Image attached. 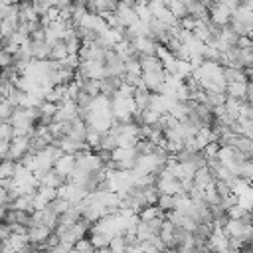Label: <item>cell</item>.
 <instances>
[{
  "label": "cell",
  "mask_w": 253,
  "mask_h": 253,
  "mask_svg": "<svg viewBox=\"0 0 253 253\" xmlns=\"http://www.w3.org/2000/svg\"><path fill=\"white\" fill-rule=\"evenodd\" d=\"M53 229H49L47 225H32L28 229V239L32 245H40V243H45L49 237H51Z\"/></svg>",
  "instance_id": "5b68a950"
},
{
  "label": "cell",
  "mask_w": 253,
  "mask_h": 253,
  "mask_svg": "<svg viewBox=\"0 0 253 253\" xmlns=\"http://www.w3.org/2000/svg\"><path fill=\"white\" fill-rule=\"evenodd\" d=\"M150 0H136V4H148Z\"/></svg>",
  "instance_id": "4dcf8cb0"
},
{
  "label": "cell",
  "mask_w": 253,
  "mask_h": 253,
  "mask_svg": "<svg viewBox=\"0 0 253 253\" xmlns=\"http://www.w3.org/2000/svg\"><path fill=\"white\" fill-rule=\"evenodd\" d=\"M241 178L247 180L249 184H253V160L251 158L241 164Z\"/></svg>",
  "instance_id": "44dd1931"
},
{
  "label": "cell",
  "mask_w": 253,
  "mask_h": 253,
  "mask_svg": "<svg viewBox=\"0 0 253 253\" xmlns=\"http://www.w3.org/2000/svg\"><path fill=\"white\" fill-rule=\"evenodd\" d=\"M247 101L253 105V85H249V93H247Z\"/></svg>",
  "instance_id": "f1b7e54d"
},
{
  "label": "cell",
  "mask_w": 253,
  "mask_h": 253,
  "mask_svg": "<svg viewBox=\"0 0 253 253\" xmlns=\"http://www.w3.org/2000/svg\"><path fill=\"white\" fill-rule=\"evenodd\" d=\"M24 0H2V4H10V6H20Z\"/></svg>",
  "instance_id": "4316f807"
},
{
  "label": "cell",
  "mask_w": 253,
  "mask_h": 253,
  "mask_svg": "<svg viewBox=\"0 0 253 253\" xmlns=\"http://www.w3.org/2000/svg\"><path fill=\"white\" fill-rule=\"evenodd\" d=\"M115 14H117L119 24H121L123 28H130L132 24H136V22H138L136 10H134V8H130V6H126V4H121V2H119V6H117V10H115Z\"/></svg>",
  "instance_id": "277c9868"
},
{
  "label": "cell",
  "mask_w": 253,
  "mask_h": 253,
  "mask_svg": "<svg viewBox=\"0 0 253 253\" xmlns=\"http://www.w3.org/2000/svg\"><path fill=\"white\" fill-rule=\"evenodd\" d=\"M150 99H152V93H150L148 89H136V93H134V103H136L138 113H142V111H146V109L150 107Z\"/></svg>",
  "instance_id": "8fae6325"
},
{
  "label": "cell",
  "mask_w": 253,
  "mask_h": 253,
  "mask_svg": "<svg viewBox=\"0 0 253 253\" xmlns=\"http://www.w3.org/2000/svg\"><path fill=\"white\" fill-rule=\"evenodd\" d=\"M69 206H71V202H69V200H63V198H57V200H53V202L49 204V208H51L57 215H63V213L69 210Z\"/></svg>",
  "instance_id": "ac0fdd59"
},
{
  "label": "cell",
  "mask_w": 253,
  "mask_h": 253,
  "mask_svg": "<svg viewBox=\"0 0 253 253\" xmlns=\"http://www.w3.org/2000/svg\"><path fill=\"white\" fill-rule=\"evenodd\" d=\"M30 144H32V136H14V140H12V144H10V154H8V158L20 162V160L30 152ZM4 160H6V158H4Z\"/></svg>",
  "instance_id": "7a4b0ae2"
},
{
  "label": "cell",
  "mask_w": 253,
  "mask_h": 253,
  "mask_svg": "<svg viewBox=\"0 0 253 253\" xmlns=\"http://www.w3.org/2000/svg\"><path fill=\"white\" fill-rule=\"evenodd\" d=\"M73 251V245L71 243H65V241H61L59 245H55L49 253H71Z\"/></svg>",
  "instance_id": "484cf974"
},
{
  "label": "cell",
  "mask_w": 253,
  "mask_h": 253,
  "mask_svg": "<svg viewBox=\"0 0 253 253\" xmlns=\"http://www.w3.org/2000/svg\"><path fill=\"white\" fill-rule=\"evenodd\" d=\"M158 206H160V210L162 211H172L174 208H176V196H168V194H160V198H158Z\"/></svg>",
  "instance_id": "e0dca14e"
},
{
  "label": "cell",
  "mask_w": 253,
  "mask_h": 253,
  "mask_svg": "<svg viewBox=\"0 0 253 253\" xmlns=\"http://www.w3.org/2000/svg\"><path fill=\"white\" fill-rule=\"evenodd\" d=\"M219 148H221V144L215 140V142H210L202 152L208 156V158H217V154H219Z\"/></svg>",
  "instance_id": "603a6c76"
},
{
  "label": "cell",
  "mask_w": 253,
  "mask_h": 253,
  "mask_svg": "<svg viewBox=\"0 0 253 253\" xmlns=\"http://www.w3.org/2000/svg\"><path fill=\"white\" fill-rule=\"evenodd\" d=\"M231 16H233L231 10L225 8L221 2H215V4L210 6V22L215 24V26H219V28L229 26L231 24Z\"/></svg>",
  "instance_id": "6da1fadb"
},
{
  "label": "cell",
  "mask_w": 253,
  "mask_h": 253,
  "mask_svg": "<svg viewBox=\"0 0 253 253\" xmlns=\"http://www.w3.org/2000/svg\"><path fill=\"white\" fill-rule=\"evenodd\" d=\"M225 93H227V97L247 101V93H249V81H231V83H227Z\"/></svg>",
  "instance_id": "8992f818"
},
{
  "label": "cell",
  "mask_w": 253,
  "mask_h": 253,
  "mask_svg": "<svg viewBox=\"0 0 253 253\" xmlns=\"http://www.w3.org/2000/svg\"><path fill=\"white\" fill-rule=\"evenodd\" d=\"M32 51H34V59H40V61L49 59V55H51V43H47V42H34L32 40Z\"/></svg>",
  "instance_id": "ba28073f"
},
{
  "label": "cell",
  "mask_w": 253,
  "mask_h": 253,
  "mask_svg": "<svg viewBox=\"0 0 253 253\" xmlns=\"http://www.w3.org/2000/svg\"><path fill=\"white\" fill-rule=\"evenodd\" d=\"M0 140H4V142H12L14 140V126H12V123H2L0 125Z\"/></svg>",
  "instance_id": "d6986e66"
},
{
  "label": "cell",
  "mask_w": 253,
  "mask_h": 253,
  "mask_svg": "<svg viewBox=\"0 0 253 253\" xmlns=\"http://www.w3.org/2000/svg\"><path fill=\"white\" fill-rule=\"evenodd\" d=\"M213 182H215L213 172H211L208 166L196 170V176H194V186H196V190H206V188H208L210 184H213Z\"/></svg>",
  "instance_id": "52a82bcc"
},
{
  "label": "cell",
  "mask_w": 253,
  "mask_h": 253,
  "mask_svg": "<svg viewBox=\"0 0 253 253\" xmlns=\"http://www.w3.org/2000/svg\"><path fill=\"white\" fill-rule=\"evenodd\" d=\"M245 211H253V184L239 196V202H237Z\"/></svg>",
  "instance_id": "9a60e30c"
},
{
  "label": "cell",
  "mask_w": 253,
  "mask_h": 253,
  "mask_svg": "<svg viewBox=\"0 0 253 253\" xmlns=\"http://www.w3.org/2000/svg\"><path fill=\"white\" fill-rule=\"evenodd\" d=\"M83 91L87 95H91L93 99L99 97L101 95V81H97V79H85L83 81Z\"/></svg>",
  "instance_id": "2e32d148"
},
{
  "label": "cell",
  "mask_w": 253,
  "mask_h": 253,
  "mask_svg": "<svg viewBox=\"0 0 253 253\" xmlns=\"http://www.w3.org/2000/svg\"><path fill=\"white\" fill-rule=\"evenodd\" d=\"M247 119L253 123V105H251V109H249V115H247Z\"/></svg>",
  "instance_id": "f546056e"
},
{
  "label": "cell",
  "mask_w": 253,
  "mask_h": 253,
  "mask_svg": "<svg viewBox=\"0 0 253 253\" xmlns=\"http://www.w3.org/2000/svg\"><path fill=\"white\" fill-rule=\"evenodd\" d=\"M109 249H111L113 253H126V251H128V241H126L125 233H119V235L111 237V245H109Z\"/></svg>",
  "instance_id": "4fadbf2b"
},
{
  "label": "cell",
  "mask_w": 253,
  "mask_h": 253,
  "mask_svg": "<svg viewBox=\"0 0 253 253\" xmlns=\"http://www.w3.org/2000/svg\"><path fill=\"white\" fill-rule=\"evenodd\" d=\"M138 217H140V221H152V219H156V217H166V211H162L158 204H156V206H144V208L140 210Z\"/></svg>",
  "instance_id": "9c48e42d"
},
{
  "label": "cell",
  "mask_w": 253,
  "mask_h": 253,
  "mask_svg": "<svg viewBox=\"0 0 253 253\" xmlns=\"http://www.w3.org/2000/svg\"><path fill=\"white\" fill-rule=\"evenodd\" d=\"M245 213H247V211H245L239 204H235V206H231V208L227 210V217H229V219H241Z\"/></svg>",
  "instance_id": "cb8c5ba5"
},
{
  "label": "cell",
  "mask_w": 253,
  "mask_h": 253,
  "mask_svg": "<svg viewBox=\"0 0 253 253\" xmlns=\"http://www.w3.org/2000/svg\"><path fill=\"white\" fill-rule=\"evenodd\" d=\"M77 168V156L75 154H63L57 162H55V166H53V170L59 174V176H63L65 180L71 176V172Z\"/></svg>",
  "instance_id": "3957f363"
},
{
  "label": "cell",
  "mask_w": 253,
  "mask_h": 253,
  "mask_svg": "<svg viewBox=\"0 0 253 253\" xmlns=\"http://www.w3.org/2000/svg\"><path fill=\"white\" fill-rule=\"evenodd\" d=\"M134 10H136V16H138V20H142V22H150L154 16H152V12H150V8H148V4H136L134 6Z\"/></svg>",
  "instance_id": "ffe728a7"
},
{
  "label": "cell",
  "mask_w": 253,
  "mask_h": 253,
  "mask_svg": "<svg viewBox=\"0 0 253 253\" xmlns=\"http://www.w3.org/2000/svg\"><path fill=\"white\" fill-rule=\"evenodd\" d=\"M121 4H126V6H130V8H134L136 6V0H119Z\"/></svg>",
  "instance_id": "83f0119b"
},
{
  "label": "cell",
  "mask_w": 253,
  "mask_h": 253,
  "mask_svg": "<svg viewBox=\"0 0 253 253\" xmlns=\"http://www.w3.org/2000/svg\"><path fill=\"white\" fill-rule=\"evenodd\" d=\"M140 63H142V71H164V65L160 61L158 55H142L140 57Z\"/></svg>",
  "instance_id": "30bf717a"
},
{
  "label": "cell",
  "mask_w": 253,
  "mask_h": 253,
  "mask_svg": "<svg viewBox=\"0 0 253 253\" xmlns=\"http://www.w3.org/2000/svg\"><path fill=\"white\" fill-rule=\"evenodd\" d=\"M97 2V8H99V14L101 12H115L117 6H119V0H95Z\"/></svg>",
  "instance_id": "7402d4cb"
},
{
  "label": "cell",
  "mask_w": 253,
  "mask_h": 253,
  "mask_svg": "<svg viewBox=\"0 0 253 253\" xmlns=\"http://www.w3.org/2000/svg\"><path fill=\"white\" fill-rule=\"evenodd\" d=\"M18 164H20V162L10 160V158L2 160V166H0V178H14V176H16V170H18Z\"/></svg>",
  "instance_id": "5bb4252c"
},
{
  "label": "cell",
  "mask_w": 253,
  "mask_h": 253,
  "mask_svg": "<svg viewBox=\"0 0 253 253\" xmlns=\"http://www.w3.org/2000/svg\"><path fill=\"white\" fill-rule=\"evenodd\" d=\"M89 233H91L89 239H91V243H93L95 249H105V247L111 245V235L101 233V231H89Z\"/></svg>",
  "instance_id": "7c38bea8"
},
{
  "label": "cell",
  "mask_w": 253,
  "mask_h": 253,
  "mask_svg": "<svg viewBox=\"0 0 253 253\" xmlns=\"http://www.w3.org/2000/svg\"><path fill=\"white\" fill-rule=\"evenodd\" d=\"M0 63H2L4 69H8V67H12V65L16 63V55H12V53H8V51L2 49V53H0Z\"/></svg>",
  "instance_id": "d4e9b609"
}]
</instances>
